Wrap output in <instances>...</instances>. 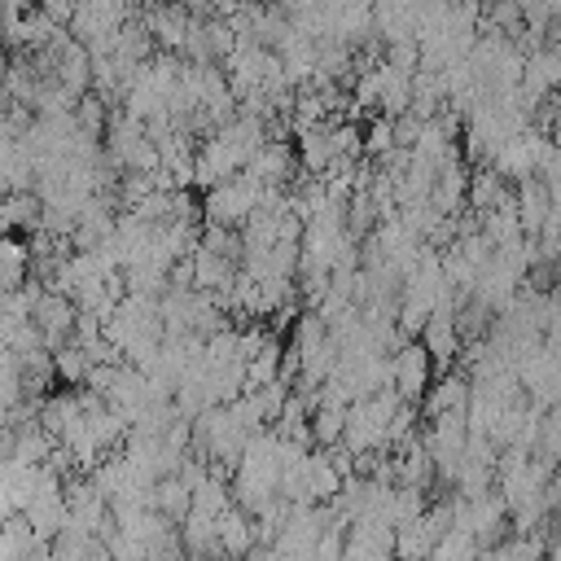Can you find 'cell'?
I'll return each instance as SVG.
<instances>
[{
    "label": "cell",
    "mask_w": 561,
    "mask_h": 561,
    "mask_svg": "<svg viewBox=\"0 0 561 561\" xmlns=\"http://www.w3.org/2000/svg\"><path fill=\"white\" fill-rule=\"evenodd\" d=\"M263 193H267V184H259L250 171H237V175H228V180H219V184L206 188L202 219L206 224H219V228H245L250 215L259 210Z\"/></svg>",
    "instance_id": "6da1fadb"
},
{
    "label": "cell",
    "mask_w": 561,
    "mask_h": 561,
    "mask_svg": "<svg viewBox=\"0 0 561 561\" xmlns=\"http://www.w3.org/2000/svg\"><path fill=\"white\" fill-rule=\"evenodd\" d=\"M390 364H394V390H399L408 403H421V394H425L430 381H434V355L425 351V342H421V337H408V342L390 355Z\"/></svg>",
    "instance_id": "7a4b0ae2"
},
{
    "label": "cell",
    "mask_w": 561,
    "mask_h": 561,
    "mask_svg": "<svg viewBox=\"0 0 561 561\" xmlns=\"http://www.w3.org/2000/svg\"><path fill=\"white\" fill-rule=\"evenodd\" d=\"M75 316H79V307H75V298H70V294H61V289H39L35 311H31L35 329H39V333H44V342H48V351L75 337Z\"/></svg>",
    "instance_id": "3957f363"
},
{
    "label": "cell",
    "mask_w": 561,
    "mask_h": 561,
    "mask_svg": "<svg viewBox=\"0 0 561 561\" xmlns=\"http://www.w3.org/2000/svg\"><path fill=\"white\" fill-rule=\"evenodd\" d=\"M469 390H473L469 373H443L438 381H430V390L421 394V412H425V421H430V416H443V412H460V408H469Z\"/></svg>",
    "instance_id": "277c9868"
},
{
    "label": "cell",
    "mask_w": 561,
    "mask_h": 561,
    "mask_svg": "<svg viewBox=\"0 0 561 561\" xmlns=\"http://www.w3.org/2000/svg\"><path fill=\"white\" fill-rule=\"evenodd\" d=\"M430 202H434V210H438V215H447V219H456V215H460V206L469 202V171H465V162H460V158H451V162H443V167H438V180H434Z\"/></svg>",
    "instance_id": "5b68a950"
},
{
    "label": "cell",
    "mask_w": 561,
    "mask_h": 561,
    "mask_svg": "<svg viewBox=\"0 0 561 561\" xmlns=\"http://www.w3.org/2000/svg\"><path fill=\"white\" fill-rule=\"evenodd\" d=\"M215 530H219V548L224 557H245L254 548V517L241 508V504H228L219 517H215Z\"/></svg>",
    "instance_id": "8992f818"
},
{
    "label": "cell",
    "mask_w": 561,
    "mask_h": 561,
    "mask_svg": "<svg viewBox=\"0 0 561 561\" xmlns=\"http://www.w3.org/2000/svg\"><path fill=\"white\" fill-rule=\"evenodd\" d=\"M289 162H294V153H289V145H285V140H263V145L254 149V158L245 162V171H250L259 184L280 188V180L289 175Z\"/></svg>",
    "instance_id": "52a82bcc"
},
{
    "label": "cell",
    "mask_w": 561,
    "mask_h": 561,
    "mask_svg": "<svg viewBox=\"0 0 561 561\" xmlns=\"http://www.w3.org/2000/svg\"><path fill=\"white\" fill-rule=\"evenodd\" d=\"M421 342H425V351L434 355V364H447V359H456V355L465 351V337H460V329H456V316H443V311H434V316L425 320Z\"/></svg>",
    "instance_id": "ba28073f"
},
{
    "label": "cell",
    "mask_w": 561,
    "mask_h": 561,
    "mask_svg": "<svg viewBox=\"0 0 561 561\" xmlns=\"http://www.w3.org/2000/svg\"><path fill=\"white\" fill-rule=\"evenodd\" d=\"M153 508L180 526V522L188 517V508H193V486H188L180 473H167V478H158V486H153Z\"/></svg>",
    "instance_id": "9c48e42d"
},
{
    "label": "cell",
    "mask_w": 561,
    "mask_h": 561,
    "mask_svg": "<svg viewBox=\"0 0 561 561\" xmlns=\"http://www.w3.org/2000/svg\"><path fill=\"white\" fill-rule=\"evenodd\" d=\"M31 272V250L18 241V232H0V289H22Z\"/></svg>",
    "instance_id": "30bf717a"
},
{
    "label": "cell",
    "mask_w": 561,
    "mask_h": 561,
    "mask_svg": "<svg viewBox=\"0 0 561 561\" xmlns=\"http://www.w3.org/2000/svg\"><path fill=\"white\" fill-rule=\"evenodd\" d=\"M92 355L70 337V342H61V346H53V373L61 377V381H70V386H88V377H92Z\"/></svg>",
    "instance_id": "8fae6325"
},
{
    "label": "cell",
    "mask_w": 561,
    "mask_h": 561,
    "mask_svg": "<svg viewBox=\"0 0 561 561\" xmlns=\"http://www.w3.org/2000/svg\"><path fill=\"white\" fill-rule=\"evenodd\" d=\"M346 434V408L337 403H316L311 408V443L316 447H337Z\"/></svg>",
    "instance_id": "7c38bea8"
},
{
    "label": "cell",
    "mask_w": 561,
    "mask_h": 561,
    "mask_svg": "<svg viewBox=\"0 0 561 561\" xmlns=\"http://www.w3.org/2000/svg\"><path fill=\"white\" fill-rule=\"evenodd\" d=\"M342 557H346V522H333L316 539V561H342Z\"/></svg>",
    "instance_id": "4fadbf2b"
},
{
    "label": "cell",
    "mask_w": 561,
    "mask_h": 561,
    "mask_svg": "<svg viewBox=\"0 0 561 561\" xmlns=\"http://www.w3.org/2000/svg\"><path fill=\"white\" fill-rule=\"evenodd\" d=\"M241 561H289V557H285L276 543H254V548H250Z\"/></svg>",
    "instance_id": "5bb4252c"
}]
</instances>
